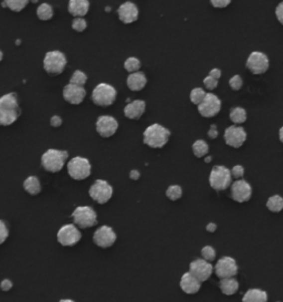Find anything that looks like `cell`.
Listing matches in <instances>:
<instances>
[{
    "instance_id": "15",
    "label": "cell",
    "mask_w": 283,
    "mask_h": 302,
    "mask_svg": "<svg viewBox=\"0 0 283 302\" xmlns=\"http://www.w3.org/2000/svg\"><path fill=\"white\" fill-rule=\"evenodd\" d=\"M212 271H214L212 265L205 259H196L189 265V273L200 283L208 280L211 277Z\"/></svg>"
},
{
    "instance_id": "29",
    "label": "cell",
    "mask_w": 283,
    "mask_h": 302,
    "mask_svg": "<svg viewBox=\"0 0 283 302\" xmlns=\"http://www.w3.org/2000/svg\"><path fill=\"white\" fill-rule=\"evenodd\" d=\"M53 8L51 4L49 3H42L40 4L37 9V16L40 20L42 21H47V20H50L53 17Z\"/></svg>"
},
{
    "instance_id": "21",
    "label": "cell",
    "mask_w": 283,
    "mask_h": 302,
    "mask_svg": "<svg viewBox=\"0 0 283 302\" xmlns=\"http://www.w3.org/2000/svg\"><path fill=\"white\" fill-rule=\"evenodd\" d=\"M179 286H180V289L183 290L185 294L195 295L200 290L201 283L199 280H197L188 271V273H186L181 276Z\"/></svg>"
},
{
    "instance_id": "16",
    "label": "cell",
    "mask_w": 283,
    "mask_h": 302,
    "mask_svg": "<svg viewBox=\"0 0 283 302\" xmlns=\"http://www.w3.org/2000/svg\"><path fill=\"white\" fill-rule=\"evenodd\" d=\"M252 196V187L245 180H237L231 184V197L237 203H246Z\"/></svg>"
},
{
    "instance_id": "39",
    "label": "cell",
    "mask_w": 283,
    "mask_h": 302,
    "mask_svg": "<svg viewBox=\"0 0 283 302\" xmlns=\"http://www.w3.org/2000/svg\"><path fill=\"white\" fill-rule=\"evenodd\" d=\"M242 84H244V81H242L241 76L239 74H236L232 76V78L229 80V85L232 90L235 91H239L242 88Z\"/></svg>"
},
{
    "instance_id": "9",
    "label": "cell",
    "mask_w": 283,
    "mask_h": 302,
    "mask_svg": "<svg viewBox=\"0 0 283 302\" xmlns=\"http://www.w3.org/2000/svg\"><path fill=\"white\" fill-rule=\"evenodd\" d=\"M89 195L98 204H106L113 196V187L104 180L95 181L89 189Z\"/></svg>"
},
{
    "instance_id": "18",
    "label": "cell",
    "mask_w": 283,
    "mask_h": 302,
    "mask_svg": "<svg viewBox=\"0 0 283 302\" xmlns=\"http://www.w3.org/2000/svg\"><path fill=\"white\" fill-rule=\"evenodd\" d=\"M95 127H97V132L101 136L108 139V137L113 136L118 131L119 123L113 116L102 115L98 119Z\"/></svg>"
},
{
    "instance_id": "12",
    "label": "cell",
    "mask_w": 283,
    "mask_h": 302,
    "mask_svg": "<svg viewBox=\"0 0 283 302\" xmlns=\"http://www.w3.org/2000/svg\"><path fill=\"white\" fill-rule=\"evenodd\" d=\"M247 68L254 74L265 73L269 69V58L260 51H255L247 60Z\"/></svg>"
},
{
    "instance_id": "43",
    "label": "cell",
    "mask_w": 283,
    "mask_h": 302,
    "mask_svg": "<svg viewBox=\"0 0 283 302\" xmlns=\"http://www.w3.org/2000/svg\"><path fill=\"white\" fill-rule=\"evenodd\" d=\"M210 2L215 8L221 9V8L228 7L231 2V0H210Z\"/></svg>"
},
{
    "instance_id": "37",
    "label": "cell",
    "mask_w": 283,
    "mask_h": 302,
    "mask_svg": "<svg viewBox=\"0 0 283 302\" xmlns=\"http://www.w3.org/2000/svg\"><path fill=\"white\" fill-rule=\"evenodd\" d=\"M201 256H203V259H205L206 262L211 263L216 259V250L211 246H205L201 249Z\"/></svg>"
},
{
    "instance_id": "10",
    "label": "cell",
    "mask_w": 283,
    "mask_h": 302,
    "mask_svg": "<svg viewBox=\"0 0 283 302\" xmlns=\"http://www.w3.org/2000/svg\"><path fill=\"white\" fill-rule=\"evenodd\" d=\"M81 238H82V234L80 233L79 228L75 225L67 224L59 229L57 234V239L59 244H61L65 247H72V246L77 245Z\"/></svg>"
},
{
    "instance_id": "40",
    "label": "cell",
    "mask_w": 283,
    "mask_h": 302,
    "mask_svg": "<svg viewBox=\"0 0 283 302\" xmlns=\"http://www.w3.org/2000/svg\"><path fill=\"white\" fill-rule=\"evenodd\" d=\"M8 237H9V229L7 227V225L3 221H0V245H2L4 242H6Z\"/></svg>"
},
{
    "instance_id": "46",
    "label": "cell",
    "mask_w": 283,
    "mask_h": 302,
    "mask_svg": "<svg viewBox=\"0 0 283 302\" xmlns=\"http://www.w3.org/2000/svg\"><path fill=\"white\" fill-rule=\"evenodd\" d=\"M12 288V283L9 279H3L1 283H0V289L2 291H9Z\"/></svg>"
},
{
    "instance_id": "8",
    "label": "cell",
    "mask_w": 283,
    "mask_h": 302,
    "mask_svg": "<svg viewBox=\"0 0 283 302\" xmlns=\"http://www.w3.org/2000/svg\"><path fill=\"white\" fill-rule=\"evenodd\" d=\"M116 95H118V92L114 89V86L108 83H100L95 86L92 92V101L94 104L99 106H110L115 102Z\"/></svg>"
},
{
    "instance_id": "1",
    "label": "cell",
    "mask_w": 283,
    "mask_h": 302,
    "mask_svg": "<svg viewBox=\"0 0 283 302\" xmlns=\"http://www.w3.org/2000/svg\"><path fill=\"white\" fill-rule=\"evenodd\" d=\"M20 116V107L16 93H7L0 98V125L13 124Z\"/></svg>"
},
{
    "instance_id": "20",
    "label": "cell",
    "mask_w": 283,
    "mask_h": 302,
    "mask_svg": "<svg viewBox=\"0 0 283 302\" xmlns=\"http://www.w3.org/2000/svg\"><path fill=\"white\" fill-rule=\"evenodd\" d=\"M139 8L136 7V4L126 1L120 6L118 10V14L121 21L125 24H130L135 22L139 19Z\"/></svg>"
},
{
    "instance_id": "30",
    "label": "cell",
    "mask_w": 283,
    "mask_h": 302,
    "mask_svg": "<svg viewBox=\"0 0 283 302\" xmlns=\"http://www.w3.org/2000/svg\"><path fill=\"white\" fill-rule=\"evenodd\" d=\"M267 208L272 213H280L283 209V198L280 195L271 196L267 202Z\"/></svg>"
},
{
    "instance_id": "24",
    "label": "cell",
    "mask_w": 283,
    "mask_h": 302,
    "mask_svg": "<svg viewBox=\"0 0 283 302\" xmlns=\"http://www.w3.org/2000/svg\"><path fill=\"white\" fill-rule=\"evenodd\" d=\"M126 83H128V86H129L130 90L141 91L146 86V83H147V79H146V75L143 72H140V71H138V72L131 73L129 75Z\"/></svg>"
},
{
    "instance_id": "32",
    "label": "cell",
    "mask_w": 283,
    "mask_h": 302,
    "mask_svg": "<svg viewBox=\"0 0 283 302\" xmlns=\"http://www.w3.org/2000/svg\"><path fill=\"white\" fill-rule=\"evenodd\" d=\"M193 152L196 157H204L209 152V146L204 140H197L193 144Z\"/></svg>"
},
{
    "instance_id": "11",
    "label": "cell",
    "mask_w": 283,
    "mask_h": 302,
    "mask_svg": "<svg viewBox=\"0 0 283 302\" xmlns=\"http://www.w3.org/2000/svg\"><path fill=\"white\" fill-rule=\"evenodd\" d=\"M215 274L219 279L236 277L238 275V265L234 258L226 256L217 262L215 266Z\"/></svg>"
},
{
    "instance_id": "41",
    "label": "cell",
    "mask_w": 283,
    "mask_h": 302,
    "mask_svg": "<svg viewBox=\"0 0 283 302\" xmlns=\"http://www.w3.org/2000/svg\"><path fill=\"white\" fill-rule=\"evenodd\" d=\"M230 172H231V176L237 178V180H240V178L245 175V168L241 165L234 166Z\"/></svg>"
},
{
    "instance_id": "50",
    "label": "cell",
    "mask_w": 283,
    "mask_h": 302,
    "mask_svg": "<svg viewBox=\"0 0 283 302\" xmlns=\"http://www.w3.org/2000/svg\"><path fill=\"white\" fill-rule=\"evenodd\" d=\"M206 229H207V232H209V233H215L217 230V225L214 223H209L206 226Z\"/></svg>"
},
{
    "instance_id": "38",
    "label": "cell",
    "mask_w": 283,
    "mask_h": 302,
    "mask_svg": "<svg viewBox=\"0 0 283 302\" xmlns=\"http://www.w3.org/2000/svg\"><path fill=\"white\" fill-rule=\"evenodd\" d=\"M88 24L85 19L83 18H75L72 21V29L75 30L77 32H83L85 29H87Z\"/></svg>"
},
{
    "instance_id": "14",
    "label": "cell",
    "mask_w": 283,
    "mask_h": 302,
    "mask_svg": "<svg viewBox=\"0 0 283 302\" xmlns=\"http://www.w3.org/2000/svg\"><path fill=\"white\" fill-rule=\"evenodd\" d=\"M116 234L112 227L101 226L95 230L93 235V243L101 248H110L116 242Z\"/></svg>"
},
{
    "instance_id": "7",
    "label": "cell",
    "mask_w": 283,
    "mask_h": 302,
    "mask_svg": "<svg viewBox=\"0 0 283 302\" xmlns=\"http://www.w3.org/2000/svg\"><path fill=\"white\" fill-rule=\"evenodd\" d=\"M232 176L229 168L222 165L212 167L209 175V184L215 191H225L231 185Z\"/></svg>"
},
{
    "instance_id": "36",
    "label": "cell",
    "mask_w": 283,
    "mask_h": 302,
    "mask_svg": "<svg viewBox=\"0 0 283 302\" xmlns=\"http://www.w3.org/2000/svg\"><path fill=\"white\" fill-rule=\"evenodd\" d=\"M206 94L207 93H206V92L203 89L196 88V89H194L193 91L190 92V101L193 102L194 104L199 105L201 103V102L204 101Z\"/></svg>"
},
{
    "instance_id": "31",
    "label": "cell",
    "mask_w": 283,
    "mask_h": 302,
    "mask_svg": "<svg viewBox=\"0 0 283 302\" xmlns=\"http://www.w3.org/2000/svg\"><path fill=\"white\" fill-rule=\"evenodd\" d=\"M230 120L235 124H242L247 120V112L242 107H234L230 111Z\"/></svg>"
},
{
    "instance_id": "48",
    "label": "cell",
    "mask_w": 283,
    "mask_h": 302,
    "mask_svg": "<svg viewBox=\"0 0 283 302\" xmlns=\"http://www.w3.org/2000/svg\"><path fill=\"white\" fill-rule=\"evenodd\" d=\"M209 75L211 76V78H214V79H216V80H219V78L221 76V71H220L219 69L215 68V69H212V70L210 71Z\"/></svg>"
},
{
    "instance_id": "17",
    "label": "cell",
    "mask_w": 283,
    "mask_h": 302,
    "mask_svg": "<svg viewBox=\"0 0 283 302\" xmlns=\"http://www.w3.org/2000/svg\"><path fill=\"white\" fill-rule=\"evenodd\" d=\"M224 137L227 145L234 148H239L245 144L247 140V133L244 127L232 125L225 131Z\"/></svg>"
},
{
    "instance_id": "22",
    "label": "cell",
    "mask_w": 283,
    "mask_h": 302,
    "mask_svg": "<svg viewBox=\"0 0 283 302\" xmlns=\"http://www.w3.org/2000/svg\"><path fill=\"white\" fill-rule=\"evenodd\" d=\"M146 103L143 100H135L124 107V115L130 120H139L144 114Z\"/></svg>"
},
{
    "instance_id": "3",
    "label": "cell",
    "mask_w": 283,
    "mask_h": 302,
    "mask_svg": "<svg viewBox=\"0 0 283 302\" xmlns=\"http://www.w3.org/2000/svg\"><path fill=\"white\" fill-rule=\"evenodd\" d=\"M69 157L67 151H59L49 148L41 156V165L47 172L58 173L64 167V164Z\"/></svg>"
},
{
    "instance_id": "13",
    "label": "cell",
    "mask_w": 283,
    "mask_h": 302,
    "mask_svg": "<svg viewBox=\"0 0 283 302\" xmlns=\"http://www.w3.org/2000/svg\"><path fill=\"white\" fill-rule=\"evenodd\" d=\"M221 110V101L214 93L206 94L204 101L198 105V112L204 117L216 116Z\"/></svg>"
},
{
    "instance_id": "2",
    "label": "cell",
    "mask_w": 283,
    "mask_h": 302,
    "mask_svg": "<svg viewBox=\"0 0 283 302\" xmlns=\"http://www.w3.org/2000/svg\"><path fill=\"white\" fill-rule=\"evenodd\" d=\"M144 144L151 148H161L164 147L169 140L170 132L163 125L155 124L149 125L144 131Z\"/></svg>"
},
{
    "instance_id": "49",
    "label": "cell",
    "mask_w": 283,
    "mask_h": 302,
    "mask_svg": "<svg viewBox=\"0 0 283 302\" xmlns=\"http://www.w3.org/2000/svg\"><path fill=\"white\" fill-rule=\"evenodd\" d=\"M140 177H141V174H140L139 171H136V170L131 171V173H130V178H131V180L138 181Z\"/></svg>"
},
{
    "instance_id": "28",
    "label": "cell",
    "mask_w": 283,
    "mask_h": 302,
    "mask_svg": "<svg viewBox=\"0 0 283 302\" xmlns=\"http://www.w3.org/2000/svg\"><path fill=\"white\" fill-rule=\"evenodd\" d=\"M30 0H3L2 6L7 7L14 12H20L27 7Z\"/></svg>"
},
{
    "instance_id": "27",
    "label": "cell",
    "mask_w": 283,
    "mask_h": 302,
    "mask_svg": "<svg viewBox=\"0 0 283 302\" xmlns=\"http://www.w3.org/2000/svg\"><path fill=\"white\" fill-rule=\"evenodd\" d=\"M23 189L32 196L38 195L41 192V184L37 176H29L23 182Z\"/></svg>"
},
{
    "instance_id": "35",
    "label": "cell",
    "mask_w": 283,
    "mask_h": 302,
    "mask_svg": "<svg viewBox=\"0 0 283 302\" xmlns=\"http://www.w3.org/2000/svg\"><path fill=\"white\" fill-rule=\"evenodd\" d=\"M166 196L170 201H178L183 196V189L179 185H171L166 191Z\"/></svg>"
},
{
    "instance_id": "34",
    "label": "cell",
    "mask_w": 283,
    "mask_h": 302,
    "mask_svg": "<svg viewBox=\"0 0 283 302\" xmlns=\"http://www.w3.org/2000/svg\"><path fill=\"white\" fill-rule=\"evenodd\" d=\"M124 68L128 72L131 73L138 72V71L141 69V61L138 58H134V57L128 58L124 62Z\"/></svg>"
},
{
    "instance_id": "5",
    "label": "cell",
    "mask_w": 283,
    "mask_h": 302,
    "mask_svg": "<svg viewBox=\"0 0 283 302\" xmlns=\"http://www.w3.org/2000/svg\"><path fill=\"white\" fill-rule=\"evenodd\" d=\"M68 174L75 181H83L91 175L92 166L85 157L75 156L68 163Z\"/></svg>"
},
{
    "instance_id": "6",
    "label": "cell",
    "mask_w": 283,
    "mask_h": 302,
    "mask_svg": "<svg viewBox=\"0 0 283 302\" xmlns=\"http://www.w3.org/2000/svg\"><path fill=\"white\" fill-rule=\"evenodd\" d=\"M73 223L79 228H91L98 224V215L92 207L79 206L72 213Z\"/></svg>"
},
{
    "instance_id": "51",
    "label": "cell",
    "mask_w": 283,
    "mask_h": 302,
    "mask_svg": "<svg viewBox=\"0 0 283 302\" xmlns=\"http://www.w3.org/2000/svg\"><path fill=\"white\" fill-rule=\"evenodd\" d=\"M279 139H280V141L283 143V126L281 127L280 131H279Z\"/></svg>"
},
{
    "instance_id": "47",
    "label": "cell",
    "mask_w": 283,
    "mask_h": 302,
    "mask_svg": "<svg viewBox=\"0 0 283 302\" xmlns=\"http://www.w3.org/2000/svg\"><path fill=\"white\" fill-rule=\"evenodd\" d=\"M208 136L210 139H216V137L218 136V130H217V126L215 124L210 126V130L208 131Z\"/></svg>"
},
{
    "instance_id": "44",
    "label": "cell",
    "mask_w": 283,
    "mask_h": 302,
    "mask_svg": "<svg viewBox=\"0 0 283 302\" xmlns=\"http://www.w3.org/2000/svg\"><path fill=\"white\" fill-rule=\"evenodd\" d=\"M276 16H277V19L279 20V22H280L281 24H283V1L280 2V3L277 6V9H276Z\"/></svg>"
},
{
    "instance_id": "54",
    "label": "cell",
    "mask_w": 283,
    "mask_h": 302,
    "mask_svg": "<svg viewBox=\"0 0 283 302\" xmlns=\"http://www.w3.org/2000/svg\"><path fill=\"white\" fill-rule=\"evenodd\" d=\"M210 161H211V158H210V157H207V158H206V162H207V163L210 162Z\"/></svg>"
},
{
    "instance_id": "33",
    "label": "cell",
    "mask_w": 283,
    "mask_h": 302,
    "mask_svg": "<svg viewBox=\"0 0 283 302\" xmlns=\"http://www.w3.org/2000/svg\"><path fill=\"white\" fill-rule=\"evenodd\" d=\"M87 81H88L87 74L82 72V71L77 70L74 71V73L72 74V76H71L70 83L78 86H83L85 83H87Z\"/></svg>"
},
{
    "instance_id": "4",
    "label": "cell",
    "mask_w": 283,
    "mask_h": 302,
    "mask_svg": "<svg viewBox=\"0 0 283 302\" xmlns=\"http://www.w3.org/2000/svg\"><path fill=\"white\" fill-rule=\"evenodd\" d=\"M67 63V58L61 51H49L44 55L43 69L50 75H59L63 72Z\"/></svg>"
},
{
    "instance_id": "25",
    "label": "cell",
    "mask_w": 283,
    "mask_h": 302,
    "mask_svg": "<svg viewBox=\"0 0 283 302\" xmlns=\"http://www.w3.org/2000/svg\"><path fill=\"white\" fill-rule=\"evenodd\" d=\"M219 288L221 290V293L226 295V296H232L238 293L239 290V283L232 278H225V279H220L219 283Z\"/></svg>"
},
{
    "instance_id": "53",
    "label": "cell",
    "mask_w": 283,
    "mask_h": 302,
    "mask_svg": "<svg viewBox=\"0 0 283 302\" xmlns=\"http://www.w3.org/2000/svg\"><path fill=\"white\" fill-rule=\"evenodd\" d=\"M2 57H3V54H2V51L0 50V62H1V60H2Z\"/></svg>"
},
{
    "instance_id": "26",
    "label": "cell",
    "mask_w": 283,
    "mask_h": 302,
    "mask_svg": "<svg viewBox=\"0 0 283 302\" xmlns=\"http://www.w3.org/2000/svg\"><path fill=\"white\" fill-rule=\"evenodd\" d=\"M242 302H268V294L261 289H249L242 298Z\"/></svg>"
},
{
    "instance_id": "42",
    "label": "cell",
    "mask_w": 283,
    "mask_h": 302,
    "mask_svg": "<svg viewBox=\"0 0 283 302\" xmlns=\"http://www.w3.org/2000/svg\"><path fill=\"white\" fill-rule=\"evenodd\" d=\"M204 84L208 90H215L218 86V80L211 78L210 75L206 76L204 80Z\"/></svg>"
},
{
    "instance_id": "19",
    "label": "cell",
    "mask_w": 283,
    "mask_h": 302,
    "mask_svg": "<svg viewBox=\"0 0 283 302\" xmlns=\"http://www.w3.org/2000/svg\"><path fill=\"white\" fill-rule=\"evenodd\" d=\"M85 95H87V91H85L83 86H78L69 83L63 89V99L70 104H81L85 99Z\"/></svg>"
},
{
    "instance_id": "23",
    "label": "cell",
    "mask_w": 283,
    "mask_h": 302,
    "mask_svg": "<svg viewBox=\"0 0 283 302\" xmlns=\"http://www.w3.org/2000/svg\"><path fill=\"white\" fill-rule=\"evenodd\" d=\"M68 10L75 18H83L90 10V1L89 0H70Z\"/></svg>"
},
{
    "instance_id": "45",
    "label": "cell",
    "mask_w": 283,
    "mask_h": 302,
    "mask_svg": "<svg viewBox=\"0 0 283 302\" xmlns=\"http://www.w3.org/2000/svg\"><path fill=\"white\" fill-rule=\"evenodd\" d=\"M62 119L59 115H53L51 117V120H50V125L52 127H59L62 125Z\"/></svg>"
},
{
    "instance_id": "52",
    "label": "cell",
    "mask_w": 283,
    "mask_h": 302,
    "mask_svg": "<svg viewBox=\"0 0 283 302\" xmlns=\"http://www.w3.org/2000/svg\"><path fill=\"white\" fill-rule=\"evenodd\" d=\"M59 302H74V301L71 300V299H62V300H60Z\"/></svg>"
}]
</instances>
